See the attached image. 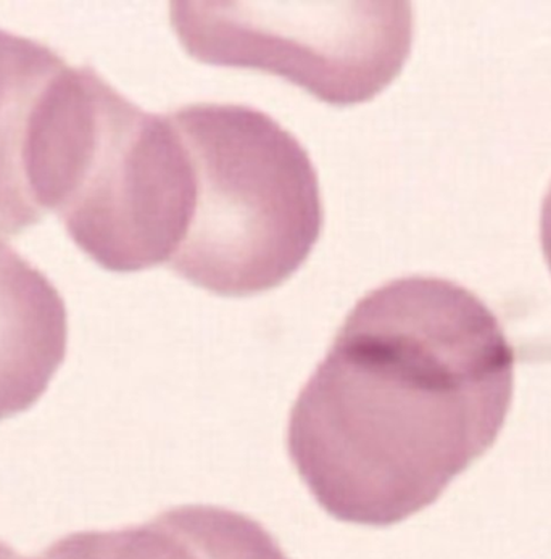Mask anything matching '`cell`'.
Instances as JSON below:
<instances>
[{
    "instance_id": "6da1fadb",
    "label": "cell",
    "mask_w": 551,
    "mask_h": 559,
    "mask_svg": "<svg viewBox=\"0 0 551 559\" xmlns=\"http://www.w3.org/2000/svg\"><path fill=\"white\" fill-rule=\"evenodd\" d=\"M513 384L515 350L481 298L400 277L345 318L294 403L287 452L334 520L394 526L493 445Z\"/></svg>"
},
{
    "instance_id": "7a4b0ae2",
    "label": "cell",
    "mask_w": 551,
    "mask_h": 559,
    "mask_svg": "<svg viewBox=\"0 0 551 559\" xmlns=\"http://www.w3.org/2000/svg\"><path fill=\"white\" fill-rule=\"evenodd\" d=\"M29 162L40 209L94 262L115 273L170 263L194 209L171 117L141 110L93 68L67 67L37 115Z\"/></svg>"
},
{
    "instance_id": "3957f363",
    "label": "cell",
    "mask_w": 551,
    "mask_h": 559,
    "mask_svg": "<svg viewBox=\"0 0 551 559\" xmlns=\"http://www.w3.org/2000/svg\"><path fill=\"white\" fill-rule=\"evenodd\" d=\"M171 120L191 158L194 209L170 270L223 297L286 283L323 228L320 182L303 145L243 105H188Z\"/></svg>"
},
{
    "instance_id": "277c9868",
    "label": "cell",
    "mask_w": 551,
    "mask_h": 559,
    "mask_svg": "<svg viewBox=\"0 0 551 559\" xmlns=\"http://www.w3.org/2000/svg\"><path fill=\"white\" fill-rule=\"evenodd\" d=\"M170 15L199 62L276 74L337 107L384 91L414 40L408 2H172Z\"/></svg>"
},
{
    "instance_id": "5b68a950",
    "label": "cell",
    "mask_w": 551,
    "mask_h": 559,
    "mask_svg": "<svg viewBox=\"0 0 551 559\" xmlns=\"http://www.w3.org/2000/svg\"><path fill=\"white\" fill-rule=\"evenodd\" d=\"M40 559H289L259 521L226 508L184 504L139 526L74 532Z\"/></svg>"
},
{
    "instance_id": "8992f818",
    "label": "cell",
    "mask_w": 551,
    "mask_h": 559,
    "mask_svg": "<svg viewBox=\"0 0 551 559\" xmlns=\"http://www.w3.org/2000/svg\"><path fill=\"white\" fill-rule=\"evenodd\" d=\"M65 301L43 271L0 243V421L46 394L67 355Z\"/></svg>"
},
{
    "instance_id": "52a82bcc",
    "label": "cell",
    "mask_w": 551,
    "mask_h": 559,
    "mask_svg": "<svg viewBox=\"0 0 551 559\" xmlns=\"http://www.w3.org/2000/svg\"><path fill=\"white\" fill-rule=\"evenodd\" d=\"M65 68L44 44L0 29V239L46 215L33 192L29 155L40 105Z\"/></svg>"
},
{
    "instance_id": "ba28073f",
    "label": "cell",
    "mask_w": 551,
    "mask_h": 559,
    "mask_svg": "<svg viewBox=\"0 0 551 559\" xmlns=\"http://www.w3.org/2000/svg\"><path fill=\"white\" fill-rule=\"evenodd\" d=\"M540 236H542L543 255L551 271V186L547 192L542 206V219H540Z\"/></svg>"
}]
</instances>
